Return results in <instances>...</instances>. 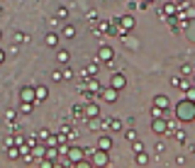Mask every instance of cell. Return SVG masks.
I'll return each mask as SVG.
<instances>
[{
	"instance_id": "1",
	"label": "cell",
	"mask_w": 195,
	"mask_h": 168,
	"mask_svg": "<svg viewBox=\"0 0 195 168\" xmlns=\"http://www.w3.org/2000/svg\"><path fill=\"white\" fill-rule=\"evenodd\" d=\"M100 59H102V61H110V59H112V51H110V49H102V51H100Z\"/></svg>"
},
{
	"instance_id": "2",
	"label": "cell",
	"mask_w": 195,
	"mask_h": 168,
	"mask_svg": "<svg viewBox=\"0 0 195 168\" xmlns=\"http://www.w3.org/2000/svg\"><path fill=\"white\" fill-rule=\"evenodd\" d=\"M112 85H115V88H122V85H125V78H122V76H115V78H112Z\"/></svg>"
},
{
	"instance_id": "3",
	"label": "cell",
	"mask_w": 195,
	"mask_h": 168,
	"mask_svg": "<svg viewBox=\"0 0 195 168\" xmlns=\"http://www.w3.org/2000/svg\"><path fill=\"white\" fill-rule=\"evenodd\" d=\"M34 93H37V100H44V98H46V93H49V90H46V88H37V90H34Z\"/></svg>"
},
{
	"instance_id": "4",
	"label": "cell",
	"mask_w": 195,
	"mask_h": 168,
	"mask_svg": "<svg viewBox=\"0 0 195 168\" xmlns=\"http://www.w3.org/2000/svg\"><path fill=\"white\" fill-rule=\"evenodd\" d=\"M115 98H117V95H115V90H107V93H105V100H110V102H112Z\"/></svg>"
},
{
	"instance_id": "5",
	"label": "cell",
	"mask_w": 195,
	"mask_h": 168,
	"mask_svg": "<svg viewBox=\"0 0 195 168\" xmlns=\"http://www.w3.org/2000/svg\"><path fill=\"white\" fill-rule=\"evenodd\" d=\"M0 61H2V51H0Z\"/></svg>"
}]
</instances>
